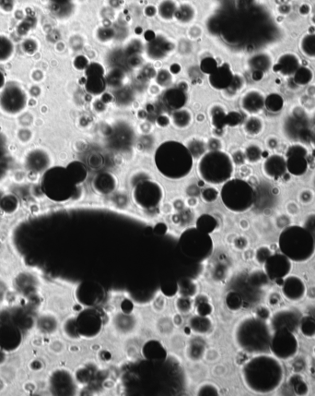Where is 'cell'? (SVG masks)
Segmentation results:
<instances>
[{
  "mask_svg": "<svg viewBox=\"0 0 315 396\" xmlns=\"http://www.w3.org/2000/svg\"><path fill=\"white\" fill-rule=\"evenodd\" d=\"M270 352L280 360H288L297 355L298 342L293 331L280 329L273 331L270 341Z\"/></svg>",
  "mask_w": 315,
  "mask_h": 396,
  "instance_id": "9",
  "label": "cell"
},
{
  "mask_svg": "<svg viewBox=\"0 0 315 396\" xmlns=\"http://www.w3.org/2000/svg\"><path fill=\"white\" fill-rule=\"evenodd\" d=\"M268 145L269 148H276L278 145V141L274 137H270L268 140Z\"/></svg>",
  "mask_w": 315,
  "mask_h": 396,
  "instance_id": "52",
  "label": "cell"
},
{
  "mask_svg": "<svg viewBox=\"0 0 315 396\" xmlns=\"http://www.w3.org/2000/svg\"><path fill=\"white\" fill-rule=\"evenodd\" d=\"M264 129V123L262 120L256 117H252L247 119L244 123L245 132L252 136H256L260 134Z\"/></svg>",
  "mask_w": 315,
  "mask_h": 396,
  "instance_id": "34",
  "label": "cell"
},
{
  "mask_svg": "<svg viewBox=\"0 0 315 396\" xmlns=\"http://www.w3.org/2000/svg\"><path fill=\"white\" fill-rule=\"evenodd\" d=\"M198 312L200 316H208L211 313V308L208 303H200L198 307Z\"/></svg>",
  "mask_w": 315,
  "mask_h": 396,
  "instance_id": "50",
  "label": "cell"
},
{
  "mask_svg": "<svg viewBox=\"0 0 315 396\" xmlns=\"http://www.w3.org/2000/svg\"><path fill=\"white\" fill-rule=\"evenodd\" d=\"M242 121L240 114L237 112L228 113L226 115V126H237Z\"/></svg>",
  "mask_w": 315,
  "mask_h": 396,
  "instance_id": "46",
  "label": "cell"
},
{
  "mask_svg": "<svg viewBox=\"0 0 315 396\" xmlns=\"http://www.w3.org/2000/svg\"><path fill=\"white\" fill-rule=\"evenodd\" d=\"M249 65L251 66L254 71H261L264 73L273 68V60L268 54H256L249 61Z\"/></svg>",
  "mask_w": 315,
  "mask_h": 396,
  "instance_id": "25",
  "label": "cell"
},
{
  "mask_svg": "<svg viewBox=\"0 0 315 396\" xmlns=\"http://www.w3.org/2000/svg\"><path fill=\"white\" fill-rule=\"evenodd\" d=\"M20 47L24 49V52L34 55L39 48V43L37 39H35V37H27L20 44Z\"/></svg>",
  "mask_w": 315,
  "mask_h": 396,
  "instance_id": "39",
  "label": "cell"
},
{
  "mask_svg": "<svg viewBox=\"0 0 315 396\" xmlns=\"http://www.w3.org/2000/svg\"><path fill=\"white\" fill-rule=\"evenodd\" d=\"M262 77H264V73L262 72H261V71H254V73H252V79L254 80L260 81V80H262Z\"/></svg>",
  "mask_w": 315,
  "mask_h": 396,
  "instance_id": "54",
  "label": "cell"
},
{
  "mask_svg": "<svg viewBox=\"0 0 315 396\" xmlns=\"http://www.w3.org/2000/svg\"><path fill=\"white\" fill-rule=\"evenodd\" d=\"M75 66L78 70H83V69H87L88 65L87 60L84 57L80 56L75 60Z\"/></svg>",
  "mask_w": 315,
  "mask_h": 396,
  "instance_id": "51",
  "label": "cell"
},
{
  "mask_svg": "<svg viewBox=\"0 0 315 396\" xmlns=\"http://www.w3.org/2000/svg\"><path fill=\"white\" fill-rule=\"evenodd\" d=\"M218 69L216 60L211 58H206L201 61L200 70L206 74H211Z\"/></svg>",
  "mask_w": 315,
  "mask_h": 396,
  "instance_id": "41",
  "label": "cell"
},
{
  "mask_svg": "<svg viewBox=\"0 0 315 396\" xmlns=\"http://www.w3.org/2000/svg\"><path fill=\"white\" fill-rule=\"evenodd\" d=\"M284 107V100L278 94H270L266 97L264 107L272 113L280 112Z\"/></svg>",
  "mask_w": 315,
  "mask_h": 396,
  "instance_id": "32",
  "label": "cell"
},
{
  "mask_svg": "<svg viewBox=\"0 0 315 396\" xmlns=\"http://www.w3.org/2000/svg\"><path fill=\"white\" fill-rule=\"evenodd\" d=\"M290 382L293 387V390H295L298 394H305L308 391L306 383L302 380V378H300L298 376L292 377Z\"/></svg>",
  "mask_w": 315,
  "mask_h": 396,
  "instance_id": "40",
  "label": "cell"
},
{
  "mask_svg": "<svg viewBox=\"0 0 315 396\" xmlns=\"http://www.w3.org/2000/svg\"><path fill=\"white\" fill-rule=\"evenodd\" d=\"M312 142H314V144L315 146V131L314 132V134L312 135Z\"/></svg>",
  "mask_w": 315,
  "mask_h": 396,
  "instance_id": "58",
  "label": "cell"
},
{
  "mask_svg": "<svg viewBox=\"0 0 315 396\" xmlns=\"http://www.w3.org/2000/svg\"><path fill=\"white\" fill-rule=\"evenodd\" d=\"M50 198L56 201H66L74 194L76 183L68 170L63 167H54L46 172L42 180Z\"/></svg>",
  "mask_w": 315,
  "mask_h": 396,
  "instance_id": "8",
  "label": "cell"
},
{
  "mask_svg": "<svg viewBox=\"0 0 315 396\" xmlns=\"http://www.w3.org/2000/svg\"><path fill=\"white\" fill-rule=\"evenodd\" d=\"M187 148L190 151V153L192 155L194 158L200 157L203 154H206V144L203 141H200L198 139H194L191 142L188 143Z\"/></svg>",
  "mask_w": 315,
  "mask_h": 396,
  "instance_id": "37",
  "label": "cell"
},
{
  "mask_svg": "<svg viewBox=\"0 0 315 396\" xmlns=\"http://www.w3.org/2000/svg\"><path fill=\"white\" fill-rule=\"evenodd\" d=\"M300 49L310 60H315V33H309L300 39Z\"/></svg>",
  "mask_w": 315,
  "mask_h": 396,
  "instance_id": "27",
  "label": "cell"
},
{
  "mask_svg": "<svg viewBox=\"0 0 315 396\" xmlns=\"http://www.w3.org/2000/svg\"><path fill=\"white\" fill-rule=\"evenodd\" d=\"M216 218L210 214H203L196 221V228L206 234L212 233L216 229Z\"/></svg>",
  "mask_w": 315,
  "mask_h": 396,
  "instance_id": "31",
  "label": "cell"
},
{
  "mask_svg": "<svg viewBox=\"0 0 315 396\" xmlns=\"http://www.w3.org/2000/svg\"><path fill=\"white\" fill-rule=\"evenodd\" d=\"M94 189L96 191L102 194H108L116 189V182L114 177H112L111 174L104 173L98 175L94 179Z\"/></svg>",
  "mask_w": 315,
  "mask_h": 396,
  "instance_id": "23",
  "label": "cell"
},
{
  "mask_svg": "<svg viewBox=\"0 0 315 396\" xmlns=\"http://www.w3.org/2000/svg\"><path fill=\"white\" fill-rule=\"evenodd\" d=\"M66 169L70 172L71 177L73 178L76 185L82 183L87 178V170L85 168V166L80 162L71 163L68 166Z\"/></svg>",
  "mask_w": 315,
  "mask_h": 396,
  "instance_id": "30",
  "label": "cell"
},
{
  "mask_svg": "<svg viewBox=\"0 0 315 396\" xmlns=\"http://www.w3.org/2000/svg\"><path fill=\"white\" fill-rule=\"evenodd\" d=\"M155 165L165 178L178 180L192 171L194 157L184 144L176 141L162 143L155 153Z\"/></svg>",
  "mask_w": 315,
  "mask_h": 396,
  "instance_id": "2",
  "label": "cell"
},
{
  "mask_svg": "<svg viewBox=\"0 0 315 396\" xmlns=\"http://www.w3.org/2000/svg\"><path fill=\"white\" fill-rule=\"evenodd\" d=\"M106 87V80L104 75L94 74L88 75L86 82V90L90 95H98L104 92Z\"/></svg>",
  "mask_w": 315,
  "mask_h": 396,
  "instance_id": "26",
  "label": "cell"
},
{
  "mask_svg": "<svg viewBox=\"0 0 315 396\" xmlns=\"http://www.w3.org/2000/svg\"><path fill=\"white\" fill-rule=\"evenodd\" d=\"M242 378L249 390L259 394L273 392L280 388L284 369L276 356L260 354L247 361L242 368Z\"/></svg>",
  "mask_w": 315,
  "mask_h": 396,
  "instance_id": "1",
  "label": "cell"
},
{
  "mask_svg": "<svg viewBox=\"0 0 315 396\" xmlns=\"http://www.w3.org/2000/svg\"><path fill=\"white\" fill-rule=\"evenodd\" d=\"M172 81V76L169 71H160L157 75V82L162 86H167L169 85Z\"/></svg>",
  "mask_w": 315,
  "mask_h": 396,
  "instance_id": "48",
  "label": "cell"
},
{
  "mask_svg": "<svg viewBox=\"0 0 315 396\" xmlns=\"http://www.w3.org/2000/svg\"><path fill=\"white\" fill-rule=\"evenodd\" d=\"M4 86H5V84H4V77H3V74L0 73V88L4 87Z\"/></svg>",
  "mask_w": 315,
  "mask_h": 396,
  "instance_id": "57",
  "label": "cell"
},
{
  "mask_svg": "<svg viewBox=\"0 0 315 396\" xmlns=\"http://www.w3.org/2000/svg\"><path fill=\"white\" fill-rule=\"evenodd\" d=\"M314 80V72L308 67L300 66L293 75V81L298 86H306Z\"/></svg>",
  "mask_w": 315,
  "mask_h": 396,
  "instance_id": "29",
  "label": "cell"
},
{
  "mask_svg": "<svg viewBox=\"0 0 315 396\" xmlns=\"http://www.w3.org/2000/svg\"><path fill=\"white\" fill-rule=\"evenodd\" d=\"M298 328L304 336H315V318L312 316L302 317Z\"/></svg>",
  "mask_w": 315,
  "mask_h": 396,
  "instance_id": "33",
  "label": "cell"
},
{
  "mask_svg": "<svg viewBox=\"0 0 315 396\" xmlns=\"http://www.w3.org/2000/svg\"><path fill=\"white\" fill-rule=\"evenodd\" d=\"M177 307L179 310H181V312H189V310L191 309V301L186 296H182L177 302Z\"/></svg>",
  "mask_w": 315,
  "mask_h": 396,
  "instance_id": "49",
  "label": "cell"
},
{
  "mask_svg": "<svg viewBox=\"0 0 315 396\" xmlns=\"http://www.w3.org/2000/svg\"><path fill=\"white\" fill-rule=\"evenodd\" d=\"M17 0H0V12L10 14L15 12Z\"/></svg>",
  "mask_w": 315,
  "mask_h": 396,
  "instance_id": "43",
  "label": "cell"
},
{
  "mask_svg": "<svg viewBox=\"0 0 315 396\" xmlns=\"http://www.w3.org/2000/svg\"><path fill=\"white\" fill-rule=\"evenodd\" d=\"M266 97L261 92L252 90L246 93L240 102L242 108L249 115H256L264 108Z\"/></svg>",
  "mask_w": 315,
  "mask_h": 396,
  "instance_id": "18",
  "label": "cell"
},
{
  "mask_svg": "<svg viewBox=\"0 0 315 396\" xmlns=\"http://www.w3.org/2000/svg\"><path fill=\"white\" fill-rule=\"evenodd\" d=\"M234 75L227 64L218 67L216 71L210 75V85L216 90H227L232 83Z\"/></svg>",
  "mask_w": 315,
  "mask_h": 396,
  "instance_id": "19",
  "label": "cell"
},
{
  "mask_svg": "<svg viewBox=\"0 0 315 396\" xmlns=\"http://www.w3.org/2000/svg\"><path fill=\"white\" fill-rule=\"evenodd\" d=\"M310 12V8L309 5H306V4H304L300 8V13L302 14V15H304V16H306V15H308L309 14Z\"/></svg>",
  "mask_w": 315,
  "mask_h": 396,
  "instance_id": "53",
  "label": "cell"
},
{
  "mask_svg": "<svg viewBox=\"0 0 315 396\" xmlns=\"http://www.w3.org/2000/svg\"><path fill=\"white\" fill-rule=\"evenodd\" d=\"M300 66L302 62L296 54L284 53L273 66V70L283 76H293Z\"/></svg>",
  "mask_w": 315,
  "mask_h": 396,
  "instance_id": "17",
  "label": "cell"
},
{
  "mask_svg": "<svg viewBox=\"0 0 315 396\" xmlns=\"http://www.w3.org/2000/svg\"><path fill=\"white\" fill-rule=\"evenodd\" d=\"M224 206L234 213H244L254 203L256 193L251 185L242 179H230L220 191Z\"/></svg>",
  "mask_w": 315,
  "mask_h": 396,
  "instance_id": "6",
  "label": "cell"
},
{
  "mask_svg": "<svg viewBox=\"0 0 315 396\" xmlns=\"http://www.w3.org/2000/svg\"><path fill=\"white\" fill-rule=\"evenodd\" d=\"M28 104L26 91L17 83L5 84L0 94V108L4 113L15 116L22 112Z\"/></svg>",
  "mask_w": 315,
  "mask_h": 396,
  "instance_id": "10",
  "label": "cell"
},
{
  "mask_svg": "<svg viewBox=\"0 0 315 396\" xmlns=\"http://www.w3.org/2000/svg\"><path fill=\"white\" fill-rule=\"evenodd\" d=\"M286 170L295 177L304 176L308 170V161L306 156L293 154L286 157Z\"/></svg>",
  "mask_w": 315,
  "mask_h": 396,
  "instance_id": "22",
  "label": "cell"
},
{
  "mask_svg": "<svg viewBox=\"0 0 315 396\" xmlns=\"http://www.w3.org/2000/svg\"><path fill=\"white\" fill-rule=\"evenodd\" d=\"M281 286L283 296L290 301H300L304 299L307 293V288L304 280L296 275H288L284 278Z\"/></svg>",
  "mask_w": 315,
  "mask_h": 396,
  "instance_id": "15",
  "label": "cell"
},
{
  "mask_svg": "<svg viewBox=\"0 0 315 396\" xmlns=\"http://www.w3.org/2000/svg\"><path fill=\"white\" fill-rule=\"evenodd\" d=\"M164 102L166 107L175 111L184 107L186 95L182 89H169L164 94Z\"/></svg>",
  "mask_w": 315,
  "mask_h": 396,
  "instance_id": "21",
  "label": "cell"
},
{
  "mask_svg": "<svg viewBox=\"0 0 315 396\" xmlns=\"http://www.w3.org/2000/svg\"><path fill=\"white\" fill-rule=\"evenodd\" d=\"M166 229H167L166 225H162V224L157 225V227H156V230H158L157 231L158 234H164V233H166Z\"/></svg>",
  "mask_w": 315,
  "mask_h": 396,
  "instance_id": "55",
  "label": "cell"
},
{
  "mask_svg": "<svg viewBox=\"0 0 315 396\" xmlns=\"http://www.w3.org/2000/svg\"><path fill=\"white\" fill-rule=\"evenodd\" d=\"M78 328L80 334L88 338H92L100 334L102 330V319L99 314L92 310H87L80 315L78 319Z\"/></svg>",
  "mask_w": 315,
  "mask_h": 396,
  "instance_id": "14",
  "label": "cell"
},
{
  "mask_svg": "<svg viewBox=\"0 0 315 396\" xmlns=\"http://www.w3.org/2000/svg\"><path fill=\"white\" fill-rule=\"evenodd\" d=\"M264 173L270 178H282L286 171V159L280 154H272L264 160L262 165Z\"/></svg>",
  "mask_w": 315,
  "mask_h": 396,
  "instance_id": "16",
  "label": "cell"
},
{
  "mask_svg": "<svg viewBox=\"0 0 315 396\" xmlns=\"http://www.w3.org/2000/svg\"><path fill=\"white\" fill-rule=\"evenodd\" d=\"M281 253L294 262H305L315 253L314 237L300 225H290L280 233L278 238Z\"/></svg>",
  "mask_w": 315,
  "mask_h": 396,
  "instance_id": "4",
  "label": "cell"
},
{
  "mask_svg": "<svg viewBox=\"0 0 315 396\" xmlns=\"http://www.w3.org/2000/svg\"><path fill=\"white\" fill-rule=\"evenodd\" d=\"M180 70H181V69H180L179 66L174 65L172 67V70H170V71H172V73H177L178 71H180Z\"/></svg>",
  "mask_w": 315,
  "mask_h": 396,
  "instance_id": "56",
  "label": "cell"
},
{
  "mask_svg": "<svg viewBox=\"0 0 315 396\" xmlns=\"http://www.w3.org/2000/svg\"><path fill=\"white\" fill-rule=\"evenodd\" d=\"M218 192L214 188H208L202 192V197L206 202H213L216 200Z\"/></svg>",
  "mask_w": 315,
  "mask_h": 396,
  "instance_id": "47",
  "label": "cell"
},
{
  "mask_svg": "<svg viewBox=\"0 0 315 396\" xmlns=\"http://www.w3.org/2000/svg\"><path fill=\"white\" fill-rule=\"evenodd\" d=\"M164 189L152 180H142L136 185L133 199L138 207L152 210L158 207L164 199Z\"/></svg>",
  "mask_w": 315,
  "mask_h": 396,
  "instance_id": "11",
  "label": "cell"
},
{
  "mask_svg": "<svg viewBox=\"0 0 315 396\" xmlns=\"http://www.w3.org/2000/svg\"><path fill=\"white\" fill-rule=\"evenodd\" d=\"M244 155L245 159L248 160L249 162L257 163L262 158V149L260 148L256 144H252L245 150Z\"/></svg>",
  "mask_w": 315,
  "mask_h": 396,
  "instance_id": "36",
  "label": "cell"
},
{
  "mask_svg": "<svg viewBox=\"0 0 315 396\" xmlns=\"http://www.w3.org/2000/svg\"><path fill=\"white\" fill-rule=\"evenodd\" d=\"M179 248L188 258L192 260H204L210 257L213 250V242L210 234L196 228H190L182 234Z\"/></svg>",
  "mask_w": 315,
  "mask_h": 396,
  "instance_id": "7",
  "label": "cell"
},
{
  "mask_svg": "<svg viewBox=\"0 0 315 396\" xmlns=\"http://www.w3.org/2000/svg\"><path fill=\"white\" fill-rule=\"evenodd\" d=\"M172 123L178 129H186L192 123V115L186 109L175 110L172 114Z\"/></svg>",
  "mask_w": 315,
  "mask_h": 396,
  "instance_id": "28",
  "label": "cell"
},
{
  "mask_svg": "<svg viewBox=\"0 0 315 396\" xmlns=\"http://www.w3.org/2000/svg\"><path fill=\"white\" fill-rule=\"evenodd\" d=\"M284 130L286 136L292 140H304L308 137L312 138L309 130L302 118L293 116L292 118L286 119Z\"/></svg>",
  "mask_w": 315,
  "mask_h": 396,
  "instance_id": "20",
  "label": "cell"
},
{
  "mask_svg": "<svg viewBox=\"0 0 315 396\" xmlns=\"http://www.w3.org/2000/svg\"><path fill=\"white\" fill-rule=\"evenodd\" d=\"M15 54V44L12 38L0 34V64L6 63L12 60Z\"/></svg>",
  "mask_w": 315,
  "mask_h": 396,
  "instance_id": "24",
  "label": "cell"
},
{
  "mask_svg": "<svg viewBox=\"0 0 315 396\" xmlns=\"http://www.w3.org/2000/svg\"><path fill=\"white\" fill-rule=\"evenodd\" d=\"M273 331L266 320L258 317L242 319L236 326L234 339L238 347L252 355L266 354L270 351Z\"/></svg>",
  "mask_w": 315,
  "mask_h": 396,
  "instance_id": "3",
  "label": "cell"
},
{
  "mask_svg": "<svg viewBox=\"0 0 315 396\" xmlns=\"http://www.w3.org/2000/svg\"><path fill=\"white\" fill-rule=\"evenodd\" d=\"M293 154H298V155H304L306 156L308 155V150L306 149L305 146L302 145V144H294L292 145L288 152H286V157L290 155H293Z\"/></svg>",
  "mask_w": 315,
  "mask_h": 396,
  "instance_id": "45",
  "label": "cell"
},
{
  "mask_svg": "<svg viewBox=\"0 0 315 396\" xmlns=\"http://www.w3.org/2000/svg\"><path fill=\"white\" fill-rule=\"evenodd\" d=\"M234 171V159L220 150L210 151L203 154L198 166L200 178L211 185L227 182L232 177Z\"/></svg>",
  "mask_w": 315,
  "mask_h": 396,
  "instance_id": "5",
  "label": "cell"
},
{
  "mask_svg": "<svg viewBox=\"0 0 315 396\" xmlns=\"http://www.w3.org/2000/svg\"><path fill=\"white\" fill-rule=\"evenodd\" d=\"M226 113L220 107H216L211 112V119L212 123L216 127V129L222 130L226 126Z\"/></svg>",
  "mask_w": 315,
  "mask_h": 396,
  "instance_id": "35",
  "label": "cell"
},
{
  "mask_svg": "<svg viewBox=\"0 0 315 396\" xmlns=\"http://www.w3.org/2000/svg\"><path fill=\"white\" fill-rule=\"evenodd\" d=\"M271 255H272V252H271L270 248L268 247H261L256 250V259L260 264L264 265L266 260H268Z\"/></svg>",
  "mask_w": 315,
  "mask_h": 396,
  "instance_id": "44",
  "label": "cell"
},
{
  "mask_svg": "<svg viewBox=\"0 0 315 396\" xmlns=\"http://www.w3.org/2000/svg\"><path fill=\"white\" fill-rule=\"evenodd\" d=\"M242 298L237 293H230L227 297V304L228 307L232 310L239 309L242 306Z\"/></svg>",
  "mask_w": 315,
  "mask_h": 396,
  "instance_id": "42",
  "label": "cell"
},
{
  "mask_svg": "<svg viewBox=\"0 0 315 396\" xmlns=\"http://www.w3.org/2000/svg\"><path fill=\"white\" fill-rule=\"evenodd\" d=\"M264 270L270 280L283 281L292 272V261L283 253H274L266 260Z\"/></svg>",
  "mask_w": 315,
  "mask_h": 396,
  "instance_id": "12",
  "label": "cell"
},
{
  "mask_svg": "<svg viewBox=\"0 0 315 396\" xmlns=\"http://www.w3.org/2000/svg\"><path fill=\"white\" fill-rule=\"evenodd\" d=\"M302 317V314L295 309H280L272 316L270 327L273 331L286 329L294 332L300 326Z\"/></svg>",
  "mask_w": 315,
  "mask_h": 396,
  "instance_id": "13",
  "label": "cell"
},
{
  "mask_svg": "<svg viewBox=\"0 0 315 396\" xmlns=\"http://www.w3.org/2000/svg\"><path fill=\"white\" fill-rule=\"evenodd\" d=\"M210 322L206 320V318L204 316H200L196 318H192L191 321V327L194 331L198 332H204L210 329Z\"/></svg>",
  "mask_w": 315,
  "mask_h": 396,
  "instance_id": "38",
  "label": "cell"
}]
</instances>
